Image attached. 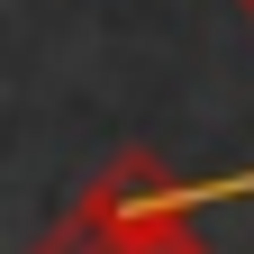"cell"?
<instances>
[{
	"label": "cell",
	"instance_id": "cell-1",
	"mask_svg": "<svg viewBox=\"0 0 254 254\" xmlns=\"http://www.w3.org/2000/svg\"><path fill=\"white\" fill-rule=\"evenodd\" d=\"M73 218H91V227H127V236H173V227H200V182H182L154 145H118L109 164L82 182Z\"/></svg>",
	"mask_w": 254,
	"mask_h": 254
},
{
	"label": "cell",
	"instance_id": "cell-2",
	"mask_svg": "<svg viewBox=\"0 0 254 254\" xmlns=\"http://www.w3.org/2000/svg\"><path fill=\"white\" fill-rule=\"evenodd\" d=\"M27 254H209V236L200 227H173V236H127V227H91V218H73L64 209L55 227L27 245Z\"/></svg>",
	"mask_w": 254,
	"mask_h": 254
},
{
	"label": "cell",
	"instance_id": "cell-3",
	"mask_svg": "<svg viewBox=\"0 0 254 254\" xmlns=\"http://www.w3.org/2000/svg\"><path fill=\"white\" fill-rule=\"evenodd\" d=\"M236 9H245V27H254V0H236Z\"/></svg>",
	"mask_w": 254,
	"mask_h": 254
}]
</instances>
